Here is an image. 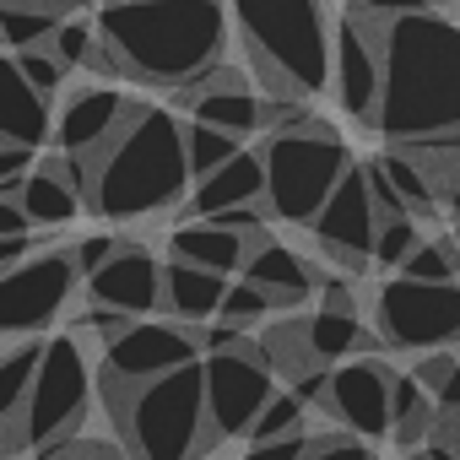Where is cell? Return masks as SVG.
I'll list each match as a JSON object with an SVG mask.
<instances>
[{"mask_svg": "<svg viewBox=\"0 0 460 460\" xmlns=\"http://www.w3.org/2000/svg\"><path fill=\"white\" fill-rule=\"evenodd\" d=\"M379 109L374 130L390 146L460 136V22L428 12L379 28Z\"/></svg>", "mask_w": 460, "mask_h": 460, "instance_id": "obj_1", "label": "cell"}, {"mask_svg": "<svg viewBox=\"0 0 460 460\" xmlns=\"http://www.w3.org/2000/svg\"><path fill=\"white\" fill-rule=\"evenodd\" d=\"M227 0H109L98 6V44L114 76L141 87H190L227 55Z\"/></svg>", "mask_w": 460, "mask_h": 460, "instance_id": "obj_2", "label": "cell"}, {"mask_svg": "<svg viewBox=\"0 0 460 460\" xmlns=\"http://www.w3.org/2000/svg\"><path fill=\"white\" fill-rule=\"evenodd\" d=\"M87 163H93L87 211L98 222H141V217L173 211L195 184L179 114L152 109V103H141L130 125Z\"/></svg>", "mask_w": 460, "mask_h": 460, "instance_id": "obj_3", "label": "cell"}, {"mask_svg": "<svg viewBox=\"0 0 460 460\" xmlns=\"http://www.w3.org/2000/svg\"><path fill=\"white\" fill-rule=\"evenodd\" d=\"M227 22L250 55L261 93L309 103L331 87L336 22L325 0H227Z\"/></svg>", "mask_w": 460, "mask_h": 460, "instance_id": "obj_4", "label": "cell"}, {"mask_svg": "<svg viewBox=\"0 0 460 460\" xmlns=\"http://www.w3.org/2000/svg\"><path fill=\"white\" fill-rule=\"evenodd\" d=\"M98 395L109 422L119 428L130 460H200L217 433L206 417V374L200 358L184 368H168L146 385H119L98 374Z\"/></svg>", "mask_w": 460, "mask_h": 460, "instance_id": "obj_5", "label": "cell"}, {"mask_svg": "<svg viewBox=\"0 0 460 460\" xmlns=\"http://www.w3.org/2000/svg\"><path fill=\"white\" fill-rule=\"evenodd\" d=\"M261 157H266V211L271 222L288 227H309L331 200V190L341 184V173L352 168L347 141L320 119H304L293 130H266Z\"/></svg>", "mask_w": 460, "mask_h": 460, "instance_id": "obj_6", "label": "cell"}, {"mask_svg": "<svg viewBox=\"0 0 460 460\" xmlns=\"http://www.w3.org/2000/svg\"><path fill=\"white\" fill-rule=\"evenodd\" d=\"M93 390H98V374H93V358H87V336H76V331L49 336L44 358H39V374H33V390L22 401L17 422L6 428V444L39 455L60 438L82 433V422L93 411Z\"/></svg>", "mask_w": 460, "mask_h": 460, "instance_id": "obj_7", "label": "cell"}, {"mask_svg": "<svg viewBox=\"0 0 460 460\" xmlns=\"http://www.w3.org/2000/svg\"><path fill=\"white\" fill-rule=\"evenodd\" d=\"M379 341L395 352H449L460 347V282L395 277L374 293Z\"/></svg>", "mask_w": 460, "mask_h": 460, "instance_id": "obj_8", "label": "cell"}, {"mask_svg": "<svg viewBox=\"0 0 460 460\" xmlns=\"http://www.w3.org/2000/svg\"><path fill=\"white\" fill-rule=\"evenodd\" d=\"M200 374H206V417H211V433L217 444L222 438H250L261 406L271 401L277 390V374L261 352V341H234V347H217L200 358Z\"/></svg>", "mask_w": 460, "mask_h": 460, "instance_id": "obj_9", "label": "cell"}, {"mask_svg": "<svg viewBox=\"0 0 460 460\" xmlns=\"http://www.w3.org/2000/svg\"><path fill=\"white\" fill-rule=\"evenodd\" d=\"M82 271L71 250H33L22 266L0 277V336H39L76 298Z\"/></svg>", "mask_w": 460, "mask_h": 460, "instance_id": "obj_10", "label": "cell"}, {"mask_svg": "<svg viewBox=\"0 0 460 460\" xmlns=\"http://www.w3.org/2000/svg\"><path fill=\"white\" fill-rule=\"evenodd\" d=\"M314 244L341 266V271H363L374 261V234H379V206L368 190V168L352 163L341 173V184L331 190V200L320 206V217L309 222Z\"/></svg>", "mask_w": 460, "mask_h": 460, "instance_id": "obj_11", "label": "cell"}, {"mask_svg": "<svg viewBox=\"0 0 460 460\" xmlns=\"http://www.w3.org/2000/svg\"><path fill=\"white\" fill-rule=\"evenodd\" d=\"M200 358V341H195V331L190 325H179V320H130L109 347H103V363H98V374H109V379H119V385H146V379H157V374H168V368H184V363H195Z\"/></svg>", "mask_w": 460, "mask_h": 460, "instance_id": "obj_12", "label": "cell"}, {"mask_svg": "<svg viewBox=\"0 0 460 460\" xmlns=\"http://www.w3.org/2000/svg\"><path fill=\"white\" fill-rule=\"evenodd\" d=\"M379 28L374 17L363 12H347L336 22V49H331V87H336V103L374 130V109H379V76H385V60H379Z\"/></svg>", "mask_w": 460, "mask_h": 460, "instance_id": "obj_13", "label": "cell"}, {"mask_svg": "<svg viewBox=\"0 0 460 460\" xmlns=\"http://www.w3.org/2000/svg\"><path fill=\"white\" fill-rule=\"evenodd\" d=\"M390 379H395L390 363H379V358H347V363L331 368L320 406H325L352 438L379 444V438L390 433Z\"/></svg>", "mask_w": 460, "mask_h": 460, "instance_id": "obj_14", "label": "cell"}, {"mask_svg": "<svg viewBox=\"0 0 460 460\" xmlns=\"http://www.w3.org/2000/svg\"><path fill=\"white\" fill-rule=\"evenodd\" d=\"M141 103H130L125 93H114V82H87V87H71L60 103H55V146L71 152V157H98L136 114Z\"/></svg>", "mask_w": 460, "mask_h": 460, "instance_id": "obj_15", "label": "cell"}, {"mask_svg": "<svg viewBox=\"0 0 460 460\" xmlns=\"http://www.w3.org/2000/svg\"><path fill=\"white\" fill-rule=\"evenodd\" d=\"M87 190H93V163L71 157V152H55V157L33 163L22 173V184L12 190V200L22 206L28 227H66L87 206Z\"/></svg>", "mask_w": 460, "mask_h": 460, "instance_id": "obj_16", "label": "cell"}, {"mask_svg": "<svg viewBox=\"0 0 460 460\" xmlns=\"http://www.w3.org/2000/svg\"><path fill=\"white\" fill-rule=\"evenodd\" d=\"M179 103L190 109V119L217 125V130L239 136V141L266 130V93H255V82H250L244 71H234L227 60H222L217 71H206L200 82L179 87Z\"/></svg>", "mask_w": 460, "mask_h": 460, "instance_id": "obj_17", "label": "cell"}, {"mask_svg": "<svg viewBox=\"0 0 460 460\" xmlns=\"http://www.w3.org/2000/svg\"><path fill=\"white\" fill-rule=\"evenodd\" d=\"M87 298L103 304V309H119L130 320H146L163 309V261L141 244H119L87 282Z\"/></svg>", "mask_w": 460, "mask_h": 460, "instance_id": "obj_18", "label": "cell"}, {"mask_svg": "<svg viewBox=\"0 0 460 460\" xmlns=\"http://www.w3.org/2000/svg\"><path fill=\"white\" fill-rule=\"evenodd\" d=\"M55 136V98H44L12 49H0V141H22V146H44Z\"/></svg>", "mask_w": 460, "mask_h": 460, "instance_id": "obj_19", "label": "cell"}, {"mask_svg": "<svg viewBox=\"0 0 460 460\" xmlns=\"http://www.w3.org/2000/svg\"><path fill=\"white\" fill-rule=\"evenodd\" d=\"M261 239L255 234H239V227H222L211 217H190L168 234V255L173 261H190V266H206L217 277H244V261Z\"/></svg>", "mask_w": 460, "mask_h": 460, "instance_id": "obj_20", "label": "cell"}, {"mask_svg": "<svg viewBox=\"0 0 460 460\" xmlns=\"http://www.w3.org/2000/svg\"><path fill=\"white\" fill-rule=\"evenodd\" d=\"M261 200H266V157L255 146H239L222 168H211L206 179L190 184L184 211L211 217V211H227V206H261Z\"/></svg>", "mask_w": 460, "mask_h": 460, "instance_id": "obj_21", "label": "cell"}, {"mask_svg": "<svg viewBox=\"0 0 460 460\" xmlns=\"http://www.w3.org/2000/svg\"><path fill=\"white\" fill-rule=\"evenodd\" d=\"M227 282H234V277H217L206 266H190V261L168 255L163 261V314L179 320V325H190V331H200V325L217 320Z\"/></svg>", "mask_w": 460, "mask_h": 460, "instance_id": "obj_22", "label": "cell"}, {"mask_svg": "<svg viewBox=\"0 0 460 460\" xmlns=\"http://www.w3.org/2000/svg\"><path fill=\"white\" fill-rule=\"evenodd\" d=\"M244 277L261 282L277 309H304V304L314 298V288H320V271H314L304 255H293L288 244H271V239H261V244L250 250Z\"/></svg>", "mask_w": 460, "mask_h": 460, "instance_id": "obj_23", "label": "cell"}, {"mask_svg": "<svg viewBox=\"0 0 460 460\" xmlns=\"http://www.w3.org/2000/svg\"><path fill=\"white\" fill-rule=\"evenodd\" d=\"M433 422H438L433 390H422L417 374H395L390 379V438L401 449H417V444L433 438Z\"/></svg>", "mask_w": 460, "mask_h": 460, "instance_id": "obj_24", "label": "cell"}, {"mask_svg": "<svg viewBox=\"0 0 460 460\" xmlns=\"http://www.w3.org/2000/svg\"><path fill=\"white\" fill-rule=\"evenodd\" d=\"M304 336H309V352H314L320 368H336V363H347V358H358V352L368 347L363 320H358V314H341V309H314V314H304Z\"/></svg>", "mask_w": 460, "mask_h": 460, "instance_id": "obj_25", "label": "cell"}, {"mask_svg": "<svg viewBox=\"0 0 460 460\" xmlns=\"http://www.w3.org/2000/svg\"><path fill=\"white\" fill-rule=\"evenodd\" d=\"M39 358H44V341L39 336H22L17 347L0 352V433H6L33 390V374H39Z\"/></svg>", "mask_w": 460, "mask_h": 460, "instance_id": "obj_26", "label": "cell"}, {"mask_svg": "<svg viewBox=\"0 0 460 460\" xmlns=\"http://www.w3.org/2000/svg\"><path fill=\"white\" fill-rule=\"evenodd\" d=\"M261 352H266L277 385H293V379H304V374L320 368L314 352H309V336H304V314H288L282 325H271V331L261 336Z\"/></svg>", "mask_w": 460, "mask_h": 460, "instance_id": "obj_27", "label": "cell"}, {"mask_svg": "<svg viewBox=\"0 0 460 460\" xmlns=\"http://www.w3.org/2000/svg\"><path fill=\"white\" fill-rule=\"evenodd\" d=\"M60 28V12L39 6V0H0V49H39Z\"/></svg>", "mask_w": 460, "mask_h": 460, "instance_id": "obj_28", "label": "cell"}, {"mask_svg": "<svg viewBox=\"0 0 460 460\" xmlns=\"http://www.w3.org/2000/svg\"><path fill=\"white\" fill-rule=\"evenodd\" d=\"M374 163H379V168H385V179L401 190V200H406V211H411V217H433V211H438V190H433L428 168H422L406 146H385Z\"/></svg>", "mask_w": 460, "mask_h": 460, "instance_id": "obj_29", "label": "cell"}, {"mask_svg": "<svg viewBox=\"0 0 460 460\" xmlns=\"http://www.w3.org/2000/svg\"><path fill=\"white\" fill-rule=\"evenodd\" d=\"M239 146H244L239 136H227V130H217V125H200V119L184 125V157H190V173H195V179H206L211 168H222Z\"/></svg>", "mask_w": 460, "mask_h": 460, "instance_id": "obj_30", "label": "cell"}, {"mask_svg": "<svg viewBox=\"0 0 460 460\" xmlns=\"http://www.w3.org/2000/svg\"><path fill=\"white\" fill-rule=\"evenodd\" d=\"M288 433H304V395H298V390H288V385H277V390H271V401L261 406L255 428H250V444L288 438Z\"/></svg>", "mask_w": 460, "mask_h": 460, "instance_id": "obj_31", "label": "cell"}, {"mask_svg": "<svg viewBox=\"0 0 460 460\" xmlns=\"http://www.w3.org/2000/svg\"><path fill=\"white\" fill-rule=\"evenodd\" d=\"M401 277H411V282H460V250L449 239H422L401 261Z\"/></svg>", "mask_w": 460, "mask_h": 460, "instance_id": "obj_32", "label": "cell"}, {"mask_svg": "<svg viewBox=\"0 0 460 460\" xmlns=\"http://www.w3.org/2000/svg\"><path fill=\"white\" fill-rule=\"evenodd\" d=\"M271 309H277V304H271V293H266L261 282H250V277H234V282H227V293H222V309H217V320H227V325L250 331V325H261Z\"/></svg>", "mask_w": 460, "mask_h": 460, "instance_id": "obj_33", "label": "cell"}, {"mask_svg": "<svg viewBox=\"0 0 460 460\" xmlns=\"http://www.w3.org/2000/svg\"><path fill=\"white\" fill-rule=\"evenodd\" d=\"M422 244L417 234V217H379V234H374V266L401 271V261Z\"/></svg>", "mask_w": 460, "mask_h": 460, "instance_id": "obj_34", "label": "cell"}, {"mask_svg": "<svg viewBox=\"0 0 460 460\" xmlns=\"http://www.w3.org/2000/svg\"><path fill=\"white\" fill-rule=\"evenodd\" d=\"M66 71H76V66H87V55L98 49V22H82V17H60V28L49 33V44H44Z\"/></svg>", "mask_w": 460, "mask_h": 460, "instance_id": "obj_35", "label": "cell"}, {"mask_svg": "<svg viewBox=\"0 0 460 460\" xmlns=\"http://www.w3.org/2000/svg\"><path fill=\"white\" fill-rule=\"evenodd\" d=\"M17 66H22V76H28L44 98H55V93L66 87V76H71V71H66V66H60L44 44H39V49H17Z\"/></svg>", "mask_w": 460, "mask_h": 460, "instance_id": "obj_36", "label": "cell"}, {"mask_svg": "<svg viewBox=\"0 0 460 460\" xmlns=\"http://www.w3.org/2000/svg\"><path fill=\"white\" fill-rule=\"evenodd\" d=\"M39 460H130V449H114L109 438H87V433H71L49 449H39Z\"/></svg>", "mask_w": 460, "mask_h": 460, "instance_id": "obj_37", "label": "cell"}, {"mask_svg": "<svg viewBox=\"0 0 460 460\" xmlns=\"http://www.w3.org/2000/svg\"><path fill=\"white\" fill-rule=\"evenodd\" d=\"M304 460H374L368 438H341V433H309Z\"/></svg>", "mask_w": 460, "mask_h": 460, "instance_id": "obj_38", "label": "cell"}, {"mask_svg": "<svg viewBox=\"0 0 460 460\" xmlns=\"http://www.w3.org/2000/svg\"><path fill=\"white\" fill-rule=\"evenodd\" d=\"M125 325H130V314H119V309H103V304H93V309H87V314H82V320H76L71 331H82V336H93L98 347H109V341H114V336H119Z\"/></svg>", "mask_w": 460, "mask_h": 460, "instance_id": "obj_39", "label": "cell"}, {"mask_svg": "<svg viewBox=\"0 0 460 460\" xmlns=\"http://www.w3.org/2000/svg\"><path fill=\"white\" fill-rule=\"evenodd\" d=\"M119 244H125V239H114V234H87V239H76V244H71V255H76L82 282H87V277H93V271H98V266L119 250Z\"/></svg>", "mask_w": 460, "mask_h": 460, "instance_id": "obj_40", "label": "cell"}, {"mask_svg": "<svg viewBox=\"0 0 460 460\" xmlns=\"http://www.w3.org/2000/svg\"><path fill=\"white\" fill-rule=\"evenodd\" d=\"M33 152H39V146H22V141H0V190H6V195H12V190L22 184V173L33 168Z\"/></svg>", "mask_w": 460, "mask_h": 460, "instance_id": "obj_41", "label": "cell"}, {"mask_svg": "<svg viewBox=\"0 0 460 460\" xmlns=\"http://www.w3.org/2000/svg\"><path fill=\"white\" fill-rule=\"evenodd\" d=\"M309 449V433H288V438H266V444H250L239 460H304Z\"/></svg>", "mask_w": 460, "mask_h": 460, "instance_id": "obj_42", "label": "cell"}, {"mask_svg": "<svg viewBox=\"0 0 460 460\" xmlns=\"http://www.w3.org/2000/svg\"><path fill=\"white\" fill-rule=\"evenodd\" d=\"M363 168H368V190H374L379 217H411V211H406V200H401V190L385 179V168H379V163H363Z\"/></svg>", "mask_w": 460, "mask_h": 460, "instance_id": "obj_43", "label": "cell"}, {"mask_svg": "<svg viewBox=\"0 0 460 460\" xmlns=\"http://www.w3.org/2000/svg\"><path fill=\"white\" fill-rule=\"evenodd\" d=\"M433 0H352V12L374 17V22H395V17H411V12H428Z\"/></svg>", "mask_w": 460, "mask_h": 460, "instance_id": "obj_44", "label": "cell"}, {"mask_svg": "<svg viewBox=\"0 0 460 460\" xmlns=\"http://www.w3.org/2000/svg\"><path fill=\"white\" fill-rule=\"evenodd\" d=\"M455 368H460V352H433V358H422L411 374H417V385H422V390H438Z\"/></svg>", "mask_w": 460, "mask_h": 460, "instance_id": "obj_45", "label": "cell"}, {"mask_svg": "<svg viewBox=\"0 0 460 460\" xmlns=\"http://www.w3.org/2000/svg\"><path fill=\"white\" fill-rule=\"evenodd\" d=\"M33 250H39V239H33V234H6V239H0V277H6L12 266H22Z\"/></svg>", "mask_w": 460, "mask_h": 460, "instance_id": "obj_46", "label": "cell"}, {"mask_svg": "<svg viewBox=\"0 0 460 460\" xmlns=\"http://www.w3.org/2000/svg\"><path fill=\"white\" fill-rule=\"evenodd\" d=\"M6 234H28V217H22V206L6 190H0V239H6Z\"/></svg>", "mask_w": 460, "mask_h": 460, "instance_id": "obj_47", "label": "cell"}, {"mask_svg": "<svg viewBox=\"0 0 460 460\" xmlns=\"http://www.w3.org/2000/svg\"><path fill=\"white\" fill-rule=\"evenodd\" d=\"M406 460H460V455H455L449 444H438V438H428V444H417V449H411Z\"/></svg>", "mask_w": 460, "mask_h": 460, "instance_id": "obj_48", "label": "cell"}, {"mask_svg": "<svg viewBox=\"0 0 460 460\" xmlns=\"http://www.w3.org/2000/svg\"><path fill=\"white\" fill-rule=\"evenodd\" d=\"M438 200H444V206H449V211L460 217V168H455V173H449V179L438 184Z\"/></svg>", "mask_w": 460, "mask_h": 460, "instance_id": "obj_49", "label": "cell"}, {"mask_svg": "<svg viewBox=\"0 0 460 460\" xmlns=\"http://www.w3.org/2000/svg\"><path fill=\"white\" fill-rule=\"evenodd\" d=\"M60 6H66V17H71V12H82V6H98V0H60Z\"/></svg>", "mask_w": 460, "mask_h": 460, "instance_id": "obj_50", "label": "cell"}, {"mask_svg": "<svg viewBox=\"0 0 460 460\" xmlns=\"http://www.w3.org/2000/svg\"><path fill=\"white\" fill-rule=\"evenodd\" d=\"M6 455H12V444H6V433H0V460H6Z\"/></svg>", "mask_w": 460, "mask_h": 460, "instance_id": "obj_51", "label": "cell"}, {"mask_svg": "<svg viewBox=\"0 0 460 460\" xmlns=\"http://www.w3.org/2000/svg\"><path fill=\"white\" fill-rule=\"evenodd\" d=\"M433 6H460V0H433Z\"/></svg>", "mask_w": 460, "mask_h": 460, "instance_id": "obj_52", "label": "cell"}, {"mask_svg": "<svg viewBox=\"0 0 460 460\" xmlns=\"http://www.w3.org/2000/svg\"><path fill=\"white\" fill-rule=\"evenodd\" d=\"M455 239H460V217H455Z\"/></svg>", "mask_w": 460, "mask_h": 460, "instance_id": "obj_53", "label": "cell"}]
</instances>
